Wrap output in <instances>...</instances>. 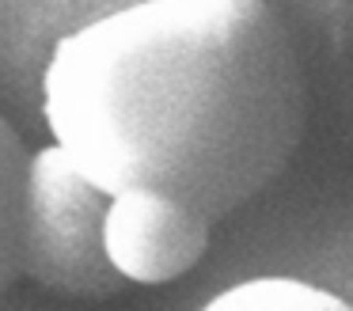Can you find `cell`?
I'll list each match as a JSON object with an SVG mask.
<instances>
[{"instance_id": "2", "label": "cell", "mask_w": 353, "mask_h": 311, "mask_svg": "<svg viewBox=\"0 0 353 311\" xmlns=\"http://www.w3.org/2000/svg\"><path fill=\"white\" fill-rule=\"evenodd\" d=\"M107 197L72 167L54 141L31 152L23 197L19 277L69 300H110L125 292L103 239Z\"/></svg>"}, {"instance_id": "1", "label": "cell", "mask_w": 353, "mask_h": 311, "mask_svg": "<svg viewBox=\"0 0 353 311\" xmlns=\"http://www.w3.org/2000/svg\"><path fill=\"white\" fill-rule=\"evenodd\" d=\"M304 118L270 0H133L61 34L42 68L50 141L110 205L209 232L281 179Z\"/></svg>"}, {"instance_id": "4", "label": "cell", "mask_w": 353, "mask_h": 311, "mask_svg": "<svg viewBox=\"0 0 353 311\" xmlns=\"http://www.w3.org/2000/svg\"><path fill=\"white\" fill-rule=\"evenodd\" d=\"M27 163H31V152L23 148L16 129L0 118V296L19 277Z\"/></svg>"}, {"instance_id": "3", "label": "cell", "mask_w": 353, "mask_h": 311, "mask_svg": "<svg viewBox=\"0 0 353 311\" xmlns=\"http://www.w3.org/2000/svg\"><path fill=\"white\" fill-rule=\"evenodd\" d=\"M201 311H353V303L315 281L270 273L221 288L201 303Z\"/></svg>"}]
</instances>
